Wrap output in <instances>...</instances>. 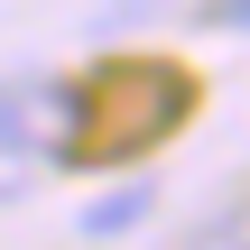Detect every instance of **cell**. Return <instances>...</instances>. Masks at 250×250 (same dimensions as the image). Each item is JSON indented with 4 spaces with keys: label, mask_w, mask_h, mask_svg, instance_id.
Here are the masks:
<instances>
[{
    "label": "cell",
    "mask_w": 250,
    "mask_h": 250,
    "mask_svg": "<svg viewBox=\"0 0 250 250\" xmlns=\"http://www.w3.org/2000/svg\"><path fill=\"white\" fill-rule=\"evenodd\" d=\"M186 102H195V83H186V65H167V56L102 65V74L74 93L65 158H83V167H111V158H130V148H158V139L186 121Z\"/></svg>",
    "instance_id": "obj_1"
},
{
    "label": "cell",
    "mask_w": 250,
    "mask_h": 250,
    "mask_svg": "<svg viewBox=\"0 0 250 250\" xmlns=\"http://www.w3.org/2000/svg\"><path fill=\"white\" fill-rule=\"evenodd\" d=\"M148 204H158V186H121V195L83 204V232H93V241H121V232H130V223H139Z\"/></svg>",
    "instance_id": "obj_2"
},
{
    "label": "cell",
    "mask_w": 250,
    "mask_h": 250,
    "mask_svg": "<svg viewBox=\"0 0 250 250\" xmlns=\"http://www.w3.org/2000/svg\"><path fill=\"white\" fill-rule=\"evenodd\" d=\"M186 250H250V204H241V213H223V223H204Z\"/></svg>",
    "instance_id": "obj_3"
},
{
    "label": "cell",
    "mask_w": 250,
    "mask_h": 250,
    "mask_svg": "<svg viewBox=\"0 0 250 250\" xmlns=\"http://www.w3.org/2000/svg\"><path fill=\"white\" fill-rule=\"evenodd\" d=\"M204 28H232V37H250V0H204Z\"/></svg>",
    "instance_id": "obj_4"
}]
</instances>
